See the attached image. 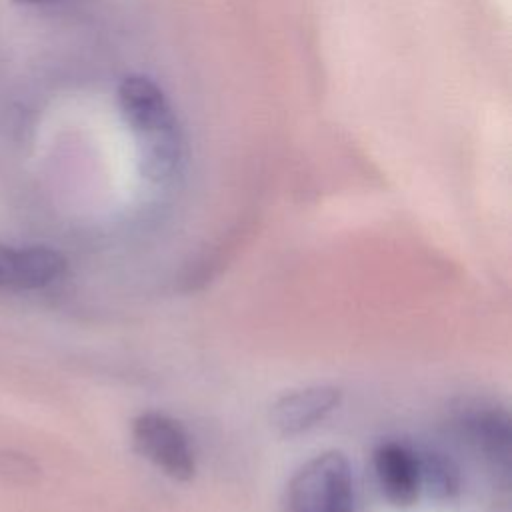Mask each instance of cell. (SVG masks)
<instances>
[{
  "mask_svg": "<svg viewBox=\"0 0 512 512\" xmlns=\"http://www.w3.org/2000/svg\"><path fill=\"white\" fill-rule=\"evenodd\" d=\"M66 270V258L50 246L0 244V288L36 290L56 282Z\"/></svg>",
  "mask_w": 512,
  "mask_h": 512,
  "instance_id": "277c9868",
  "label": "cell"
},
{
  "mask_svg": "<svg viewBox=\"0 0 512 512\" xmlns=\"http://www.w3.org/2000/svg\"><path fill=\"white\" fill-rule=\"evenodd\" d=\"M132 442L142 458L174 480H190L196 456L188 432L178 420L160 412H144L132 422Z\"/></svg>",
  "mask_w": 512,
  "mask_h": 512,
  "instance_id": "3957f363",
  "label": "cell"
},
{
  "mask_svg": "<svg viewBox=\"0 0 512 512\" xmlns=\"http://www.w3.org/2000/svg\"><path fill=\"white\" fill-rule=\"evenodd\" d=\"M466 434L478 452L484 454L494 466L508 468L512 430L506 412L496 408H486L472 412L464 422Z\"/></svg>",
  "mask_w": 512,
  "mask_h": 512,
  "instance_id": "52a82bcc",
  "label": "cell"
},
{
  "mask_svg": "<svg viewBox=\"0 0 512 512\" xmlns=\"http://www.w3.org/2000/svg\"><path fill=\"white\" fill-rule=\"evenodd\" d=\"M352 508V468L338 450L304 462L288 484V512H352Z\"/></svg>",
  "mask_w": 512,
  "mask_h": 512,
  "instance_id": "7a4b0ae2",
  "label": "cell"
},
{
  "mask_svg": "<svg viewBox=\"0 0 512 512\" xmlns=\"http://www.w3.org/2000/svg\"><path fill=\"white\" fill-rule=\"evenodd\" d=\"M420 460V486L436 502L448 504L460 492L458 466L442 452L428 450L418 454Z\"/></svg>",
  "mask_w": 512,
  "mask_h": 512,
  "instance_id": "ba28073f",
  "label": "cell"
},
{
  "mask_svg": "<svg viewBox=\"0 0 512 512\" xmlns=\"http://www.w3.org/2000/svg\"><path fill=\"white\" fill-rule=\"evenodd\" d=\"M12 2H16V4H26V6H30V4H46V2H52V0H12Z\"/></svg>",
  "mask_w": 512,
  "mask_h": 512,
  "instance_id": "30bf717a",
  "label": "cell"
},
{
  "mask_svg": "<svg viewBox=\"0 0 512 512\" xmlns=\"http://www.w3.org/2000/svg\"><path fill=\"white\" fill-rule=\"evenodd\" d=\"M342 400V392L330 384H318L294 390L280 396L270 410L272 426L284 434L294 436L324 420Z\"/></svg>",
  "mask_w": 512,
  "mask_h": 512,
  "instance_id": "8992f818",
  "label": "cell"
},
{
  "mask_svg": "<svg viewBox=\"0 0 512 512\" xmlns=\"http://www.w3.org/2000/svg\"><path fill=\"white\" fill-rule=\"evenodd\" d=\"M38 468L36 464L18 452L6 450L0 452V474L14 480V482H28L32 476H36Z\"/></svg>",
  "mask_w": 512,
  "mask_h": 512,
  "instance_id": "9c48e42d",
  "label": "cell"
},
{
  "mask_svg": "<svg viewBox=\"0 0 512 512\" xmlns=\"http://www.w3.org/2000/svg\"><path fill=\"white\" fill-rule=\"evenodd\" d=\"M116 102L134 140L140 176L150 184L174 180L184 164L186 140L164 90L144 74H130L118 84Z\"/></svg>",
  "mask_w": 512,
  "mask_h": 512,
  "instance_id": "6da1fadb",
  "label": "cell"
},
{
  "mask_svg": "<svg viewBox=\"0 0 512 512\" xmlns=\"http://www.w3.org/2000/svg\"><path fill=\"white\" fill-rule=\"evenodd\" d=\"M374 470L386 500L398 508L416 504L420 486L418 454L402 442H382L374 450Z\"/></svg>",
  "mask_w": 512,
  "mask_h": 512,
  "instance_id": "5b68a950",
  "label": "cell"
}]
</instances>
